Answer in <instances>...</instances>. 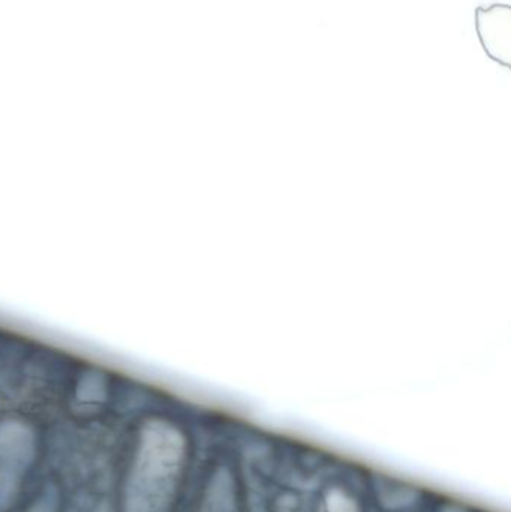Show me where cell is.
<instances>
[{"instance_id":"cell-1","label":"cell","mask_w":511,"mask_h":512,"mask_svg":"<svg viewBox=\"0 0 511 512\" xmlns=\"http://www.w3.org/2000/svg\"><path fill=\"white\" fill-rule=\"evenodd\" d=\"M476 29L489 59L509 68L511 60V8L506 3L476 9Z\"/></svg>"}]
</instances>
